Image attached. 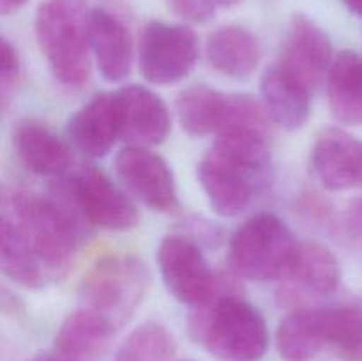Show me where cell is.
Returning <instances> with one entry per match:
<instances>
[{
	"instance_id": "1",
	"label": "cell",
	"mask_w": 362,
	"mask_h": 361,
	"mask_svg": "<svg viewBox=\"0 0 362 361\" xmlns=\"http://www.w3.org/2000/svg\"><path fill=\"white\" fill-rule=\"evenodd\" d=\"M78 239V223L66 207L30 191H4L0 265L18 285L41 289L62 278L76 255Z\"/></svg>"
},
{
	"instance_id": "2",
	"label": "cell",
	"mask_w": 362,
	"mask_h": 361,
	"mask_svg": "<svg viewBox=\"0 0 362 361\" xmlns=\"http://www.w3.org/2000/svg\"><path fill=\"white\" fill-rule=\"evenodd\" d=\"M90 14L87 0H45L35 14L39 50L66 87L90 80Z\"/></svg>"
},
{
	"instance_id": "3",
	"label": "cell",
	"mask_w": 362,
	"mask_h": 361,
	"mask_svg": "<svg viewBox=\"0 0 362 361\" xmlns=\"http://www.w3.org/2000/svg\"><path fill=\"white\" fill-rule=\"evenodd\" d=\"M191 336L221 361H258L269 347V329L260 311L235 296L198 308L191 317Z\"/></svg>"
},
{
	"instance_id": "4",
	"label": "cell",
	"mask_w": 362,
	"mask_h": 361,
	"mask_svg": "<svg viewBox=\"0 0 362 361\" xmlns=\"http://www.w3.org/2000/svg\"><path fill=\"white\" fill-rule=\"evenodd\" d=\"M147 287L148 271L140 258L110 255L95 262L81 280V308L94 311L119 331L138 310Z\"/></svg>"
},
{
	"instance_id": "5",
	"label": "cell",
	"mask_w": 362,
	"mask_h": 361,
	"mask_svg": "<svg viewBox=\"0 0 362 361\" xmlns=\"http://www.w3.org/2000/svg\"><path fill=\"white\" fill-rule=\"evenodd\" d=\"M299 243L281 218L260 212L243 223L230 241V264L251 282L285 278Z\"/></svg>"
},
{
	"instance_id": "6",
	"label": "cell",
	"mask_w": 362,
	"mask_h": 361,
	"mask_svg": "<svg viewBox=\"0 0 362 361\" xmlns=\"http://www.w3.org/2000/svg\"><path fill=\"white\" fill-rule=\"evenodd\" d=\"M177 117L191 137H207L232 131L265 133L267 110L247 94H226L209 85H193L179 94Z\"/></svg>"
},
{
	"instance_id": "7",
	"label": "cell",
	"mask_w": 362,
	"mask_h": 361,
	"mask_svg": "<svg viewBox=\"0 0 362 361\" xmlns=\"http://www.w3.org/2000/svg\"><path fill=\"white\" fill-rule=\"evenodd\" d=\"M198 60V39L187 25L151 21L138 46L140 73L154 85L184 80Z\"/></svg>"
},
{
	"instance_id": "8",
	"label": "cell",
	"mask_w": 362,
	"mask_h": 361,
	"mask_svg": "<svg viewBox=\"0 0 362 361\" xmlns=\"http://www.w3.org/2000/svg\"><path fill=\"white\" fill-rule=\"evenodd\" d=\"M158 268L166 290L180 303L200 308L214 297V273L198 244L187 237L168 236L159 243Z\"/></svg>"
},
{
	"instance_id": "9",
	"label": "cell",
	"mask_w": 362,
	"mask_h": 361,
	"mask_svg": "<svg viewBox=\"0 0 362 361\" xmlns=\"http://www.w3.org/2000/svg\"><path fill=\"white\" fill-rule=\"evenodd\" d=\"M66 195H69L74 211L95 227L122 232L138 223L133 202L99 170L85 168L74 173L66 183Z\"/></svg>"
},
{
	"instance_id": "10",
	"label": "cell",
	"mask_w": 362,
	"mask_h": 361,
	"mask_svg": "<svg viewBox=\"0 0 362 361\" xmlns=\"http://www.w3.org/2000/svg\"><path fill=\"white\" fill-rule=\"evenodd\" d=\"M197 177L212 211L233 218L250 205L255 184L264 176L212 147L198 163Z\"/></svg>"
},
{
	"instance_id": "11",
	"label": "cell",
	"mask_w": 362,
	"mask_h": 361,
	"mask_svg": "<svg viewBox=\"0 0 362 361\" xmlns=\"http://www.w3.org/2000/svg\"><path fill=\"white\" fill-rule=\"evenodd\" d=\"M115 168L127 190L152 211L170 212L179 204L172 168L151 149L127 145L117 156Z\"/></svg>"
},
{
	"instance_id": "12",
	"label": "cell",
	"mask_w": 362,
	"mask_h": 361,
	"mask_svg": "<svg viewBox=\"0 0 362 361\" xmlns=\"http://www.w3.org/2000/svg\"><path fill=\"white\" fill-rule=\"evenodd\" d=\"M332 60V42L327 32L306 14H296L283 38L279 66L313 88L329 73Z\"/></svg>"
},
{
	"instance_id": "13",
	"label": "cell",
	"mask_w": 362,
	"mask_h": 361,
	"mask_svg": "<svg viewBox=\"0 0 362 361\" xmlns=\"http://www.w3.org/2000/svg\"><path fill=\"white\" fill-rule=\"evenodd\" d=\"M119 110L120 138L129 145L161 144L170 133L172 117L166 103L151 88L127 85L113 92Z\"/></svg>"
},
{
	"instance_id": "14",
	"label": "cell",
	"mask_w": 362,
	"mask_h": 361,
	"mask_svg": "<svg viewBox=\"0 0 362 361\" xmlns=\"http://www.w3.org/2000/svg\"><path fill=\"white\" fill-rule=\"evenodd\" d=\"M317 179L331 191L352 190L362 184V140L341 127H329L317 137L311 151Z\"/></svg>"
},
{
	"instance_id": "15",
	"label": "cell",
	"mask_w": 362,
	"mask_h": 361,
	"mask_svg": "<svg viewBox=\"0 0 362 361\" xmlns=\"http://www.w3.org/2000/svg\"><path fill=\"white\" fill-rule=\"evenodd\" d=\"M71 142L88 158H103L120 138V120L113 92H103L85 103L69 119Z\"/></svg>"
},
{
	"instance_id": "16",
	"label": "cell",
	"mask_w": 362,
	"mask_h": 361,
	"mask_svg": "<svg viewBox=\"0 0 362 361\" xmlns=\"http://www.w3.org/2000/svg\"><path fill=\"white\" fill-rule=\"evenodd\" d=\"M332 340V306L299 308L276 331V347L286 361H311Z\"/></svg>"
},
{
	"instance_id": "17",
	"label": "cell",
	"mask_w": 362,
	"mask_h": 361,
	"mask_svg": "<svg viewBox=\"0 0 362 361\" xmlns=\"http://www.w3.org/2000/svg\"><path fill=\"white\" fill-rule=\"evenodd\" d=\"M13 145L25 168L35 176H60L73 161L69 145L46 124L34 119H25L16 124L13 130Z\"/></svg>"
},
{
	"instance_id": "18",
	"label": "cell",
	"mask_w": 362,
	"mask_h": 361,
	"mask_svg": "<svg viewBox=\"0 0 362 361\" xmlns=\"http://www.w3.org/2000/svg\"><path fill=\"white\" fill-rule=\"evenodd\" d=\"M260 92L269 117L285 130H299L311 113V88L293 78L278 62L260 78Z\"/></svg>"
},
{
	"instance_id": "19",
	"label": "cell",
	"mask_w": 362,
	"mask_h": 361,
	"mask_svg": "<svg viewBox=\"0 0 362 361\" xmlns=\"http://www.w3.org/2000/svg\"><path fill=\"white\" fill-rule=\"evenodd\" d=\"M90 50L103 78L122 81L133 64V42L126 25L108 9L95 7L90 14Z\"/></svg>"
},
{
	"instance_id": "20",
	"label": "cell",
	"mask_w": 362,
	"mask_h": 361,
	"mask_svg": "<svg viewBox=\"0 0 362 361\" xmlns=\"http://www.w3.org/2000/svg\"><path fill=\"white\" fill-rule=\"evenodd\" d=\"M205 55L209 64L223 76L246 80L257 71L262 50L258 39L247 28L226 25L209 35Z\"/></svg>"
},
{
	"instance_id": "21",
	"label": "cell",
	"mask_w": 362,
	"mask_h": 361,
	"mask_svg": "<svg viewBox=\"0 0 362 361\" xmlns=\"http://www.w3.org/2000/svg\"><path fill=\"white\" fill-rule=\"evenodd\" d=\"M327 96L332 117L346 126L362 124V55L339 52L327 73Z\"/></svg>"
},
{
	"instance_id": "22",
	"label": "cell",
	"mask_w": 362,
	"mask_h": 361,
	"mask_svg": "<svg viewBox=\"0 0 362 361\" xmlns=\"http://www.w3.org/2000/svg\"><path fill=\"white\" fill-rule=\"evenodd\" d=\"M115 329L94 311H73L64 319L55 335V349L74 360L94 357L105 350Z\"/></svg>"
},
{
	"instance_id": "23",
	"label": "cell",
	"mask_w": 362,
	"mask_h": 361,
	"mask_svg": "<svg viewBox=\"0 0 362 361\" xmlns=\"http://www.w3.org/2000/svg\"><path fill=\"white\" fill-rule=\"evenodd\" d=\"M286 280L317 296H327L341 282V265L329 248L318 243H299Z\"/></svg>"
},
{
	"instance_id": "24",
	"label": "cell",
	"mask_w": 362,
	"mask_h": 361,
	"mask_svg": "<svg viewBox=\"0 0 362 361\" xmlns=\"http://www.w3.org/2000/svg\"><path fill=\"white\" fill-rule=\"evenodd\" d=\"M177 343L168 328L145 322L129 333L117 350L115 361H173Z\"/></svg>"
},
{
	"instance_id": "25",
	"label": "cell",
	"mask_w": 362,
	"mask_h": 361,
	"mask_svg": "<svg viewBox=\"0 0 362 361\" xmlns=\"http://www.w3.org/2000/svg\"><path fill=\"white\" fill-rule=\"evenodd\" d=\"M346 361H362V303L332 306V340Z\"/></svg>"
},
{
	"instance_id": "26",
	"label": "cell",
	"mask_w": 362,
	"mask_h": 361,
	"mask_svg": "<svg viewBox=\"0 0 362 361\" xmlns=\"http://www.w3.org/2000/svg\"><path fill=\"white\" fill-rule=\"evenodd\" d=\"M243 0H166L170 9L182 20L191 23H205L221 9L235 7Z\"/></svg>"
},
{
	"instance_id": "27",
	"label": "cell",
	"mask_w": 362,
	"mask_h": 361,
	"mask_svg": "<svg viewBox=\"0 0 362 361\" xmlns=\"http://www.w3.org/2000/svg\"><path fill=\"white\" fill-rule=\"evenodd\" d=\"M20 57H18L16 48L7 41L6 38L2 39V73H0V80H2V98L6 99L11 88L20 78Z\"/></svg>"
},
{
	"instance_id": "28",
	"label": "cell",
	"mask_w": 362,
	"mask_h": 361,
	"mask_svg": "<svg viewBox=\"0 0 362 361\" xmlns=\"http://www.w3.org/2000/svg\"><path fill=\"white\" fill-rule=\"evenodd\" d=\"M346 227H349L352 239H356L362 246V198L350 205L349 212H346Z\"/></svg>"
},
{
	"instance_id": "29",
	"label": "cell",
	"mask_w": 362,
	"mask_h": 361,
	"mask_svg": "<svg viewBox=\"0 0 362 361\" xmlns=\"http://www.w3.org/2000/svg\"><path fill=\"white\" fill-rule=\"evenodd\" d=\"M30 361H80V360H74V357H69L66 356V354L55 350V353H39L37 356L32 357Z\"/></svg>"
},
{
	"instance_id": "30",
	"label": "cell",
	"mask_w": 362,
	"mask_h": 361,
	"mask_svg": "<svg viewBox=\"0 0 362 361\" xmlns=\"http://www.w3.org/2000/svg\"><path fill=\"white\" fill-rule=\"evenodd\" d=\"M27 2L28 0H0V13H2L4 16L11 13H16V11L21 9Z\"/></svg>"
},
{
	"instance_id": "31",
	"label": "cell",
	"mask_w": 362,
	"mask_h": 361,
	"mask_svg": "<svg viewBox=\"0 0 362 361\" xmlns=\"http://www.w3.org/2000/svg\"><path fill=\"white\" fill-rule=\"evenodd\" d=\"M343 2H345V6L349 7L352 13L362 16V0H343Z\"/></svg>"
}]
</instances>
